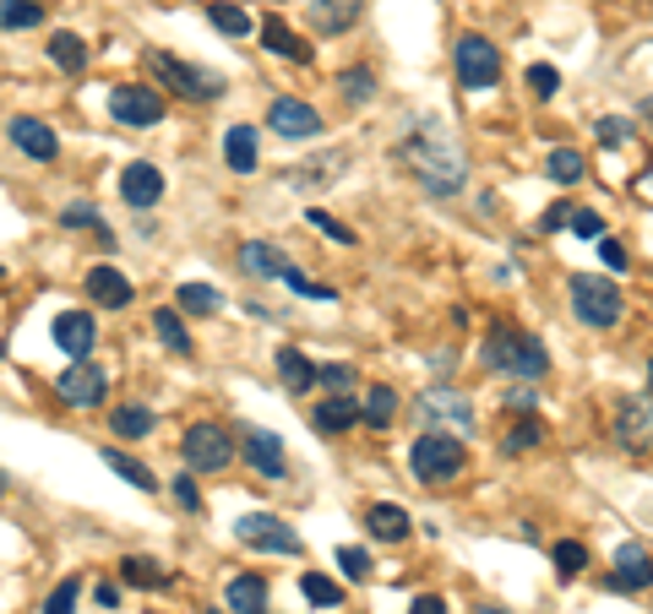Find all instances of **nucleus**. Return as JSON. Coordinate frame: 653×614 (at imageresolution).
Instances as JSON below:
<instances>
[{
    "label": "nucleus",
    "instance_id": "nucleus-1",
    "mask_svg": "<svg viewBox=\"0 0 653 614\" xmlns=\"http://www.w3.org/2000/svg\"><path fill=\"white\" fill-rule=\"evenodd\" d=\"M404 158L414 164V175H420V186L431 196H458L463 191V153H458V142L447 137V126L436 115L420 120V131L404 142Z\"/></svg>",
    "mask_w": 653,
    "mask_h": 614
},
{
    "label": "nucleus",
    "instance_id": "nucleus-2",
    "mask_svg": "<svg viewBox=\"0 0 653 614\" xmlns=\"http://www.w3.org/2000/svg\"><path fill=\"white\" fill-rule=\"evenodd\" d=\"M485 364L490 370H507V375H523V381H539L550 370V354L534 332H517V327H490L485 337Z\"/></svg>",
    "mask_w": 653,
    "mask_h": 614
},
{
    "label": "nucleus",
    "instance_id": "nucleus-3",
    "mask_svg": "<svg viewBox=\"0 0 653 614\" xmlns=\"http://www.w3.org/2000/svg\"><path fill=\"white\" fill-rule=\"evenodd\" d=\"M148 72H153L158 88H169V93H180V99H191V104H213V99H223V77L207 72V66H191V61H180V55L148 50Z\"/></svg>",
    "mask_w": 653,
    "mask_h": 614
},
{
    "label": "nucleus",
    "instance_id": "nucleus-4",
    "mask_svg": "<svg viewBox=\"0 0 653 614\" xmlns=\"http://www.w3.org/2000/svg\"><path fill=\"white\" fill-rule=\"evenodd\" d=\"M463 462H469L463 440H452V435H441V430L420 435L414 451H409V468H414L420 484H452V478L463 473Z\"/></svg>",
    "mask_w": 653,
    "mask_h": 614
},
{
    "label": "nucleus",
    "instance_id": "nucleus-5",
    "mask_svg": "<svg viewBox=\"0 0 653 614\" xmlns=\"http://www.w3.org/2000/svg\"><path fill=\"white\" fill-rule=\"evenodd\" d=\"M452 66H458V82H463L469 93H485V88L501 82V50H496L490 39H479V34H463V39L452 44Z\"/></svg>",
    "mask_w": 653,
    "mask_h": 614
},
{
    "label": "nucleus",
    "instance_id": "nucleus-6",
    "mask_svg": "<svg viewBox=\"0 0 653 614\" xmlns=\"http://www.w3.org/2000/svg\"><path fill=\"white\" fill-rule=\"evenodd\" d=\"M572 310H577V321H588V327H615L620 310H626V299H620L615 283L577 272V278H572Z\"/></svg>",
    "mask_w": 653,
    "mask_h": 614
},
{
    "label": "nucleus",
    "instance_id": "nucleus-7",
    "mask_svg": "<svg viewBox=\"0 0 653 614\" xmlns=\"http://www.w3.org/2000/svg\"><path fill=\"white\" fill-rule=\"evenodd\" d=\"M180 457H185V468H196V473H218V468L234 462V435L218 430V424H191L185 440H180Z\"/></svg>",
    "mask_w": 653,
    "mask_h": 614
},
{
    "label": "nucleus",
    "instance_id": "nucleus-8",
    "mask_svg": "<svg viewBox=\"0 0 653 614\" xmlns=\"http://www.w3.org/2000/svg\"><path fill=\"white\" fill-rule=\"evenodd\" d=\"M234 538H240L245 549H267V554H299V533H294L283 516H272V511H251V516H240V522H234Z\"/></svg>",
    "mask_w": 653,
    "mask_h": 614
},
{
    "label": "nucleus",
    "instance_id": "nucleus-9",
    "mask_svg": "<svg viewBox=\"0 0 653 614\" xmlns=\"http://www.w3.org/2000/svg\"><path fill=\"white\" fill-rule=\"evenodd\" d=\"M110 115L120 126H153V120H164V99H158V88L120 82V88H110Z\"/></svg>",
    "mask_w": 653,
    "mask_h": 614
},
{
    "label": "nucleus",
    "instance_id": "nucleus-10",
    "mask_svg": "<svg viewBox=\"0 0 653 614\" xmlns=\"http://www.w3.org/2000/svg\"><path fill=\"white\" fill-rule=\"evenodd\" d=\"M615 440L626 451H642L653 440V397L648 392H631V397L615 402Z\"/></svg>",
    "mask_w": 653,
    "mask_h": 614
},
{
    "label": "nucleus",
    "instance_id": "nucleus-11",
    "mask_svg": "<svg viewBox=\"0 0 653 614\" xmlns=\"http://www.w3.org/2000/svg\"><path fill=\"white\" fill-rule=\"evenodd\" d=\"M267 131H278L283 142H310L321 131V115L305 99H272L267 104Z\"/></svg>",
    "mask_w": 653,
    "mask_h": 614
},
{
    "label": "nucleus",
    "instance_id": "nucleus-12",
    "mask_svg": "<svg viewBox=\"0 0 653 614\" xmlns=\"http://www.w3.org/2000/svg\"><path fill=\"white\" fill-rule=\"evenodd\" d=\"M104 386H110V375L93 364V359H72L66 370H61V397L72 402V408H99L104 402Z\"/></svg>",
    "mask_w": 653,
    "mask_h": 614
},
{
    "label": "nucleus",
    "instance_id": "nucleus-13",
    "mask_svg": "<svg viewBox=\"0 0 653 614\" xmlns=\"http://www.w3.org/2000/svg\"><path fill=\"white\" fill-rule=\"evenodd\" d=\"M420 419H425V424H447V430H458V435L474 430V408H469V397L452 392V386H431V392L420 397Z\"/></svg>",
    "mask_w": 653,
    "mask_h": 614
},
{
    "label": "nucleus",
    "instance_id": "nucleus-14",
    "mask_svg": "<svg viewBox=\"0 0 653 614\" xmlns=\"http://www.w3.org/2000/svg\"><path fill=\"white\" fill-rule=\"evenodd\" d=\"M240 451H245V462L261 473V478H283V440L272 435V430H261V424H240Z\"/></svg>",
    "mask_w": 653,
    "mask_h": 614
},
{
    "label": "nucleus",
    "instance_id": "nucleus-15",
    "mask_svg": "<svg viewBox=\"0 0 653 614\" xmlns=\"http://www.w3.org/2000/svg\"><path fill=\"white\" fill-rule=\"evenodd\" d=\"M55 343H61L66 359H88V354L99 348V327H93V316H88V310H66V316L55 321Z\"/></svg>",
    "mask_w": 653,
    "mask_h": 614
},
{
    "label": "nucleus",
    "instance_id": "nucleus-16",
    "mask_svg": "<svg viewBox=\"0 0 653 614\" xmlns=\"http://www.w3.org/2000/svg\"><path fill=\"white\" fill-rule=\"evenodd\" d=\"M310 17H316V28L326 39H338V34H349L366 17V0H310Z\"/></svg>",
    "mask_w": 653,
    "mask_h": 614
},
{
    "label": "nucleus",
    "instance_id": "nucleus-17",
    "mask_svg": "<svg viewBox=\"0 0 653 614\" xmlns=\"http://www.w3.org/2000/svg\"><path fill=\"white\" fill-rule=\"evenodd\" d=\"M615 587H631V592H642V587H653V554L642 549V543H620L615 549V576H610Z\"/></svg>",
    "mask_w": 653,
    "mask_h": 614
},
{
    "label": "nucleus",
    "instance_id": "nucleus-18",
    "mask_svg": "<svg viewBox=\"0 0 653 614\" xmlns=\"http://www.w3.org/2000/svg\"><path fill=\"white\" fill-rule=\"evenodd\" d=\"M310 424H316L321 435H344V430L360 424V402H355L349 392H326V402L310 413Z\"/></svg>",
    "mask_w": 653,
    "mask_h": 614
},
{
    "label": "nucleus",
    "instance_id": "nucleus-19",
    "mask_svg": "<svg viewBox=\"0 0 653 614\" xmlns=\"http://www.w3.org/2000/svg\"><path fill=\"white\" fill-rule=\"evenodd\" d=\"M12 142H17L28 158H39V164H50V158L61 153L55 131H50L44 120H34V115H17V120H12Z\"/></svg>",
    "mask_w": 653,
    "mask_h": 614
},
{
    "label": "nucleus",
    "instance_id": "nucleus-20",
    "mask_svg": "<svg viewBox=\"0 0 653 614\" xmlns=\"http://www.w3.org/2000/svg\"><path fill=\"white\" fill-rule=\"evenodd\" d=\"M223 164H229L234 175H256V164H261L256 126H229V131H223Z\"/></svg>",
    "mask_w": 653,
    "mask_h": 614
},
{
    "label": "nucleus",
    "instance_id": "nucleus-21",
    "mask_svg": "<svg viewBox=\"0 0 653 614\" xmlns=\"http://www.w3.org/2000/svg\"><path fill=\"white\" fill-rule=\"evenodd\" d=\"M261 44H267L272 55H289L294 66H310V61H316V55H310V44H305V39H299L283 17H261Z\"/></svg>",
    "mask_w": 653,
    "mask_h": 614
},
{
    "label": "nucleus",
    "instance_id": "nucleus-22",
    "mask_svg": "<svg viewBox=\"0 0 653 614\" xmlns=\"http://www.w3.org/2000/svg\"><path fill=\"white\" fill-rule=\"evenodd\" d=\"M120 196H126L131 207H153V202L164 196V175H158L153 164H126V175H120Z\"/></svg>",
    "mask_w": 653,
    "mask_h": 614
},
{
    "label": "nucleus",
    "instance_id": "nucleus-23",
    "mask_svg": "<svg viewBox=\"0 0 653 614\" xmlns=\"http://www.w3.org/2000/svg\"><path fill=\"white\" fill-rule=\"evenodd\" d=\"M88 299H93V305H110V310H126V305H131V278L115 272V267H93V272H88Z\"/></svg>",
    "mask_w": 653,
    "mask_h": 614
},
{
    "label": "nucleus",
    "instance_id": "nucleus-24",
    "mask_svg": "<svg viewBox=\"0 0 653 614\" xmlns=\"http://www.w3.org/2000/svg\"><path fill=\"white\" fill-rule=\"evenodd\" d=\"M240 267H245L251 278H261V283H272V278H283V272H289L283 251H278V245H267V240H245V245H240Z\"/></svg>",
    "mask_w": 653,
    "mask_h": 614
},
{
    "label": "nucleus",
    "instance_id": "nucleus-25",
    "mask_svg": "<svg viewBox=\"0 0 653 614\" xmlns=\"http://www.w3.org/2000/svg\"><path fill=\"white\" fill-rule=\"evenodd\" d=\"M366 527H371V538H382V543H404V538H409V511L393 506V500H376V506L366 511Z\"/></svg>",
    "mask_w": 653,
    "mask_h": 614
},
{
    "label": "nucleus",
    "instance_id": "nucleus-26",
    "mask_svg": "<svg viewBox=\"0 0 653 614\" xmlns=\"http://www.w3.org/2000/svg\"><path fill=\"white\" fill-rule=\"evenodd\" d=\"M278 381H283V392L305 397V392L316 386V364H310L299 348H278Z\"/></svg>",
    "mask_w": 653,
    "mask_h": 614
},
{
    "label": "nucleus",
    "instance_id": "nucleus-27",
    "mask_svg": "<svg viewBox=\"0 0 653 614\" xmlns=\"http://www.w3.org/2000/svg\"><path fill=\"white\" fill-rule=\"evenodd\" d=\"M110 430L126 435V440H148V435H153V408H142V402H120V408L110 413Z\"/></svg>",
    "mask_w": 653,
    "mask_h": 614
},
{
    "label": "nucleus",
    "instance_id": "nucleus-28",
    "mask_svg": "<svg viewBox=\"0 0 653 614\" xmlns=\"http://www.w3.org/2000/svg\"><path fill=\"white\" fill-rule=\"evenodd\" d=\"M229 609L234 614H267V581L261 576H234L229 581Z\"/></svg>",
    "mask_w": 653,
    "mask_h": 614
},
{
    "label": "nucleus",
    "instance_id": "nucleus-29",
    "mask_svg": "<svg viewBox=\"0 0 653 614\" xmlns=\"http://www.w3.org/2000/svg\"><path fill=\"white\" fill-rule=\"evenodd\" d=\"M175 305H180L185 316H218L223 294H218L213 283H180V289H175Z\"/></svg>",
    "mask_w": 653,
    "mask_h": 614
},
{
    "label": "nucleus",
    "instance_id": "nucleus-30",
    "mask_svg": "<svg viewBox=\"0 0 653 614\" xmlns=\"http://www.w3.org/2000/svg\"><path fill=\"white\" fill-rule=\"evenodd\" d=\"M360 419H366L371 430H387V424L398 419V392H393V386H371L366 402H360Z\"/></svg>",
    "mask_w": 653,
    "mask_h": 614
},
{
    "label": "nucleus",
    "instance_id": "nucleus-31",
    "mask_svg": "<svg viewBox=\"0 0 653 614\" xmlns=\"http://www.w3.org/2000/svg\"><path fill=\"white\" fill-rule=\"evenodd\" d=\"M50 61H55L66 77H77V72L88 66V44H82L77 34H55V39H50Z\"/></svg>",
    "mask_w": 653,
    "mask_h": 614
},
{
    "label": "nucleus",
    "instance_id": "nucleus-32",
    "mask_svg": "<svg viewBox=\"0 0 653 614\" xmlns=\"http://www.w3.org/2000/svg\"><path fill=\"white\" fill-rule=\"evenodd\" d=\"M545 175H550L555 186H577V180L588 175V164H582V153H577V148H555V153L545 158Z\"/></svg>",
    "mask_w": 653,
    "mask_h": 614
},
{
    "label": "nucleus",
    "instance_id": "nucleus-33",
    "mask_svg": "<svg viewBox=\"0 0 653 614\" xmlns=\"http://www.w3.org/2000/svg\"><path fill=\"white\" fill-rule=\"evenodd\" d=\"M207 23H213L218 34H229V39H245V34H251V12H245V7H229V0H213Z\"/></svg>",
    "mask_w": 653,
    "mask_h": 614
},
{
    "label": "nucleus",
    "instance_id": "nucleus-34",
    "mask_svg": "<svg viewBox=\"0 0 653 614\" xmlns=\"http://www.w3.org/2000/svg\"><path fill=\"white\" fill-rule=\"evenodd\" d=\"M99 457H104V468H110V473H120L131 489H153V473H148L137 457H126V451H115V446H104Z\"/></svg>",
    "mask_w": 653,
    "mask_h": 614
},
{
    "label": "nucleus",
    "instance_id": "nucleus-35",
    "mask_svg": "<svg viewBox=\"0 0 653 614\" xmlns=\"http://www.w3.org/2000/svg\"><path fill=\"white\" fill-rule=\"evenodd\" d=\"M44 0H0V28H39Z\"/></svg>",
    "mask_w": 653,
    "mask_h": 614
},
{
    "label": "nucleus",
    "instance_id": "nucleus-36",
    "mask_svg": "<svg viewBox=\"0 0 653 614\" xmlns=\"http://www.w3.org/2000/svg\"><path fill=\"white\" fill-rule=\"evenodd\" d=\"M299 592L316 603V609H338L344 603V587L333 581V576H321V571H310V576H299Z\"/></svg>",
    "mask_w": 653,
    "mask_h": 614
},
{
    "label": "nucleus",
    "instance_id": "nucleus-37",
    "mask_svg": "<svg viewBox=\"0 0 653 614\" xmlns=\"http://www.w3.org/2000/svg\"><path fill=\"white\" fill-rule=\"evenodd\" d=\"M153 332L164 337L169 354H191V332H185V321L175 310H153Z\"/></svg>",
    "mask_w": 653,
    "mask_h": 614
},
{
    "label": "nucleus",
    "instance_id": "nucleus-38",
    "mask_svg": "<svg viewBox=\"0 0 653 614\" xmlns=\"http://www.w3.org/2000/svg\"><path fill=\"white\" fill-rule=\"evenodd\" d=\"M120 576H126L131 587H164V581H169V571H164L158 560H148V554H131V560H120Z\"/></svg>",
    "mask_w": 653,
    "mask_h": 614
},
{
    "label": "nucleus",
    "instance_id": "nucleus-39",
    "mask_svg": "<svg viewBox=\"0 0 653 614\" xmlns=\"http://www.w3.org/2000/svg\"><path fill=\"white\" fill-rule=\"evenodd\" d=\"M550 560H555V576H561V581H572V576H582V565H588V549H582L577 538H561V543L550 549Z\"/></svg>",
    "mask_w": 653,
    "mask_h": 614
},
{
    "label": "nucleus",
    "instance_id": "nucleus-40",
    "mask_svg": "<svg viewBox=\"0 0 653 614\" xmlns=\"http://www.w3.org/2000/svg\"><path fill=\"white\" fill-rule=\"evenodd\" d=\"M338 88H344L349 104H371V99H376V77H371L366 66H349V72L338 77Z\"/></svg>",
    "mask_w": 653,
    "mask_h": 614
},
{
    "label": "nucleus",
    "instance_id": "nucleus-41",
    "mask_svg": "<svg viewBox=\"0 0 653 614\" xmlns=\"http://www.w3.org/2000/svg\"><path fill=\"white\" fill-rule=\"evenodd\" d=\"M539 440H545V424L528 413V419H517V424H512V435H507V451H534Z\"/></svg>",
    "mask_w": 653,
    "mask_h": 614
},
{
    "label": "nucleus",
    "instance_id": "nucleus-42",
    "mask_svg": "<svg viewBox=\"0 0 653 614\" xmlns=\"http://www.w3.org/2000/svg\"><path fill=\"white\" fill-rule=\"evenodd\" d=\"M77 598H82V581H77V576H66V581L44 598V614H77Z\"/></svg>",
    "mask_w": 653,
    "mask_h": 614
},
{
    "label": "nucleus",
    "instance_id": "nucleus-43",
    "mask_svg": "<svg viewBox=\"0 0 653 614\" xmlns=\"http://www.w3.org/2000/svg\"><path fill=\"white\" fill-rule=\"evenodd\" d=\"M344 164H349V153H333V158H316V164H305L294 175H299V186H321V180H338L333 169H344Z\"/></svg>",
    "mask_w": 653,
    "mask_h": 614
},
{
    "label": "nucleus",
    "instance_id": "nucleus-44",
    "mask_svg": "<svg viewBox=\"0 0 653 614\" xmlns=\"http://www.w3.org/2000/svg\"><path fill=\"white\" fill-rule=\"evenodd\" d=\"M316 386H326V392H355V364H321V370H316Z\"/></svg>",
    "mask_w": 653,
    "mask_h": 614
},
{
    "label": "nucleus",
    "instance_id": "nucleus-45",
    "mask_svg": "<svg viewBox=\"0 0 653 614\" xmlns=\"http://www.w3.org/2000/svg\"><path fill=\"white\" fill-rule=\"evenodd\" d=\"M338 565H344V576H349V581H366V576H371V554H366V549H355V543H344V549H338Z\"/></svg>",
    "mask_w": 653,
    "mask_h": 614
},
{
    "label": "nucleus",
    "instance_id": "nucleus-46",
    "mask_svg": "<svg viewBox=\"0 0 653 614\" xmlns=\"http://www.w3.org/2000/svg\"><path fill=\"white\" fill-rule=\"evenodd\" d=\"M305 218H310V229H316V234H326V240H338V245H355V229H344L338 218H326L321 207H316V213H305Z\"/></svg>",
    "mask_w": 653,
    "mask_h": 614
},
{
    "label": "nucleus",
    "instance_id": "nucleus-47",
    "mask_svg": "<svg viewBox=\"0 0 653 614\" xmlns=\"http://www.w3.org/2000/svg\"><path fill=\"white\" fill-rule=\"evenodd\" d=\"M283 283H289L294 294H305V299H326V305H333V299H338V294H333V289H326V283H310V278H305V272H294V267L283 272Z\"/></svg>",
    "mask_w": 653,
    "mask_h": 614
},
{
    "label": "nucleus",
    "instance_id": "nucleus-48",
    "mask_svg": "<svg viewBox=\"0 0 653 614\" xmlns=\"http://www.w3.org/2000/svg\"><path fill=\"white\" fill-rule=\"evenodd\" d=\"M528 88H534L539 99H555V88H561V72H555V66H528Z\"/></svg>",
    "mask_w": 653,
    "mask_h": 614
},
{
    "label": "nucleus",
    "instance_id": "nucleus-49",
    "mask_svg": "<svg viewBox=\"0 0 653 614\" xmlns=\"http://www.w3.org/2000/svg\"><path fill=\"white\" fill-rule=\"evenodd\" d=\"M593 131H599V142H604V148H620V142L631 137V120H620V115H604Z\"/></svg>",
    "mask_w": 653,
    "mask_h": 614
},
{
    "label": "nucleus",
    "instance_id": "nucleus-50",
    "mask_svg": "<svg viewBox=\"0 0 653 614\" xmlns=\"http://www.w3.org/2000/svg\"><path fill=\"white\" fill-rule=\"evenodd\" d=\"M572 234H582V240H599L604 234V218L599 213H588V207H572V223H566Z\"/></svg>",
    "mask_w": 653,
    "mask_h": 614
},
{
    "label": "nucleus",
    "instance_id": "nucleus-51",
    "mask_svg": "<svg viewBox=\"0 0 653 614\" xmlns=\"http://www.w3.org/2000/svg\"><path fill=\"white\" fill-rule=\"evenodd\" d=\"M169 489H175V500H180L185 511H202V489H196V478H191V473L169 478Z\"/></svg>",
    "mask_w": 653,
    "mask_h": 614
},
{
    "label": "nucleus",
    "instance_id": "nucleus-52",
    "mask_svg": "<svg viewBox=\"0 0 653 614\" xmlns=\"http://www.w3.org/2000/svg\"><path fill=\"white\" fill-rule=\"evenodd\" d=\"M599 261H604L610 272H626V267H631V261H626V251H620L610 234H599Z\"/></svg>",
    "mask_w": 653,
    "mask_h": 614
},
{
    "label": "nucleus",
    "instance_id": "nucleus-53",
    "mask_svg": "<svg viewBox=\"0 0 653 614\" xmlns=\"http://www.w3.org/2000/svg\"><path fill=\"white\" fill-rule=\"evenodd\" d=\"M93 218H99V213H93L88 202H77V207H66V213H61V223H66V229H93Z\"/></svg>",
    "mask_w": 653,
    "mask_h": 614
},
{
    "label": "nucleus",
    "instance_id": "nucleus-54",
    "mask_svg": "<svg viewBox=\"0 0 653 614\" xmlns=\"http://www.w3.org/2000/svg\"><path fill=\"white\" fill-rule=\"evenodd\" d=\"M566 223H572V207H566V202L545 207V218H539V229H545V234H555V229H566Z\"/></svg>",
    "mask_w": 653,
    "mask_h": 614
},
{
    "label": "nucleus",
    "instance_id": "nucleus-55",
    "mask_svg": "<svg viewBox=\"0 0 653 614\" xmlns=\"http://www.w3.org/2000/svg\"><path fill=\"white\" fill-rule=\"evenodd\" d=\"M409 614H447V603H441L436 592H420V598L409 603Z\"/></svg>",
    "mask_w": 653,
    "mask_h": 614
},
{
    "label": "nucleus",
    "instance_id": "nucleus-56",
    "mask_svg": "<svg viewBox=\"0 0 653 614\" xmlns=\"http://www.w3.org/2000/svg\"><path fill=\"white\" fill-rule=\"evenodd\" d=\"M507 402H512V408H523V413H534V408H539V397H534L528 386H512V392H507Z\"/></svg>",
    "mask_w": 653,
    "mask_h": 614
},
{
    "label": "nucleus",
    "instance_id": "nucleus-57",
    "mask_svg": "<svg viewBox=\"0 0 653 614\" xmlns=\"http://www.w3.org/2000/svg\"><path fill=\"white\" fill-rule=\"evenodd\" d=\"M99 603L115 609V603H120V587H115V581H99Z\"/></svg>",
    "mask_w": 653,
    "mask_h": 614
},
{
    "label": "nucleus",
    "instance_id": "nucleus-58",
    "mask_svg": "<svg viewBox=\"0 0 653 614\" xmlns=\"http://www.w3.org/2000/svg\"><path fill=\"white\" fill-rule=\"evenodd\" d=\"M642 120H653V93H648V99H642Z\"/></svg>",
    "mask_w": 653,
    "mask_h": 614
},
{
    "label": "nucleus",
    "instance_id": "nucleus-59",
    "mask_svg": "<svg viewBox=\"0 0 653 614\" xmlns=\"http://www.w3.org/2000/svg\"><path fill=\"white\" fill-rule=\"evenodd\" d=\"M474 614H507V609H496V603H479V609H474Z\"/></svg>",
    "mask_w": 653,
    "mask_h": 614
},
{
    "label": "nucleus",
    "instance_id": "nucleus-60",
    "mask_svg": "<svg viewBox=\"0 0 653 614\" xmlns=\"http://www.w3.org/2000/svg\"><path fill=\"white\" fill-rule=\"evenodd\" d=\"M0 278H7V267H0Z\"/></svg>",
    "mask_w": 653,
    "mask_h": 614
}]
</instances>
